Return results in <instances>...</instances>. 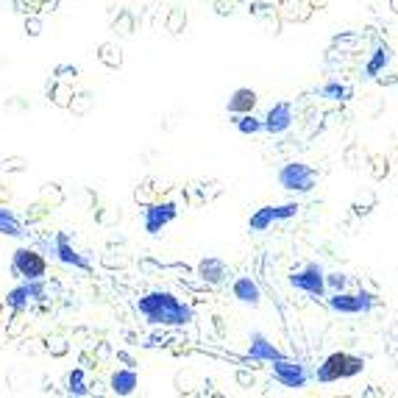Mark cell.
Here are the masks:
<instances>
[{"mask_svg":"<svg viewBox=\"0 0 398 398\" xmlns=\"http://www.w3.org/2000/svg\"><path fill=\"white\" fill-rule=\"evenodd\" d=\"M137 312L145 315L148 323H162V326H184L192 321V309L187 304H181L173 292H162V290L139 298Z\"/></svg>","mask_w":398,"mask_h":398,"instance_id":"1","label":"cell"},{"mask_svg":"<svg viewBox=\"0 0 398 398\" xmlns=\"http://www.w3.org/2000/svg\"><path fill=\"white\" fill-rule=\"evenodd\" d=\"M365 362L359 356H351L345 351H335L332 356H326V362L318 368V379L321 382H340V379H351L356 373H362Z\"/></svg>","mask_w":398,"mask_h":398,"instance_id":"2","label":"cell"},{"mask_svg":"<svg viewBox=\"0 0 398 398\" xmlns=\"http://www.w3.org/2000/svg\"><path fill=\"white\" fill-rule=\"evenodd\" d=\"M315 181H318V173L304 162H290L279 170V184L292 192H309L315 187Z\"/></svg>","mask_w":398,"mask_h":398,"instance_id":"3","label":"cell"},{"mask_svg":"<svg viewBox=\"0 0 398 398\" xmlns=\"http://www.w3.org/2000/svg\"><path fill=\"white\" fill-rule=\"evenodd\" d=\"M11 268H14V273L23 276L25 282H34V279H42V276H45L48 262H45L37 251H31V248H20V251H14V262H11Z\"/></svg>","mask_w":398,"mask_h":398,"instance_id":"4","label":"cell"},{"mask_svg":"<svg viewBox=\"0 0 398 398\" xmlns=\"http://www.w3.org/2000/svg\"><path fill=\"white\" fill-rule=\"evenodd\" d=\"M298 204H282V206H262V209H256L254 215H251V220H248V226L254 228V231H265V228H270L273 223H279V220H290V218H295L298 215Z\"/></svg>","mask_w":398,"mask_h":398,"instance_id":"5","label":"cell"},{"mask_svg":"<svg viewBox=\"0 0 398 398\" xmlns=\"http://www.w3.org/2000/svg\"><path fill=\"white\" fill-rule=\"evenodd\" d=\"M290 285L304 290V292H309V295H323L326 292V273H323V268L318 262H309L301 273H292L290 276Z\"/></svg>","mask_w":398,"mask_h":398,"instance_id":"6","label":"cell"},{"mask_svg":"<svg viewBox=\"0 0 398 398\" xmlns=\"http://www.w3.org/2000/svg\"><path fill=\"white\" fill-rule=\"evenodd\" d=\"M273 373H276V379H279L285 387H292V390H301V387L309 382V376H306L304 365H298V362L287 359V356L273 359Z\"/></svg>","mask_w":398,"mask_h":398,"instance_id":"7","label":"cell"},{"mask_svg":"<svg viewBox=\"0 0 398 398\" xmlns=\"http://www.w3.org/2000/svg\"><path fill=\"white\" fill-rule=\"evenodd\" d=\"M373 295H368V292H356V295H348V292H335L332 298H329V306L335 309V312H342V315H356V312H368L371 309V301Z\"/></svg>","mask_w":398,"mask_h":398,"instance_id":"8","label":"cell"},{"mask_svg":"<svg viewBox=\"0 0 398 398\" xmlns=\"http://www.w3.org/2000/svg\"><path fill=\"white\" fill-rule=\"evenodd\" d=\"M290 125H292V106H290L287 101L276 104V106L268 112V117L262 120V128L270 131V134H285Z\"/></svg>","mask_w":398,"mask_h":398,"instance_id":"9","label":"cell"},{"mask_svg":"<svg viewBox=\"0 0 398 398\" xmlns=\"http://www.w3.org/2000/svg\"><path fill=\"white\" fill-rule=\"evenodd\" d=\"M248 356L256 359V362H273V359L285 356V354L268 340L262 332H254V335H251V345H248Z\"/></svg>","mask_w":398,"mask_h":398,"instance_id":"10","label":"cell"},{"mask_svg":"<svg viewBox=\"0 0 398 398\" xmlns=\"http://www.w3.org/2000/svg\"><path fill=\"white\" fill-rule=\"evenodd\" d=\"M173 218H175V206H173V204L148 206V209H145V228H148V234H159L162 228L170 223Z\"/></svg>","mask_w":398,"mask_h":398,"instance_id":"11","label":"cell"},{"mask_svg":"<svg viewBox=\"0 0 398 398\" xmlns=\"http://www.w3.org/2000/svg\"><path fill=\"white\" fill-rule=\"evenodd\" d=\"M42 292H45L42 279H34V282H25V285H20L17 290H11L6 295V304H11L14 309H23L28 304V298H42Z\"/></svg>","mask_w":398,"mask_h":398,"instance_id":"12","label":"cell"},{"mask_svg":"<svg viewBox=\"0 0 398 398\" xmlns=\"http://www.w3.org/2000/svg\"><path fill=\"white\" fill-rule=\"evenodd\" d=\"M234 298L242 301V304L256 306V304L262 301V290H259V285H256L251 276H242V279L234 282Z\"/></svg>","mask_w":398,"mask_h":398,"instance_id":"13","label":"cell"},{"mask_svg":"<svg viewBox=\"0 0 398 398\" xmlns=\"http://www.w3.org/2000/svg\"><path fill=\"white\" fill-rule=\"evenodd\" d=\"M256 106V92L254 89H237L228 101V112L234 114H245V112H254Z\"/></svg>","mask_w":398,"mask_h":398,"instance_id":"14","label":"cell"},{"mask_svg":"<svg viewBox=\"0 0 398 398\" xmlns=\"http://www.w3.org/2000/svg\"><path fill=\"white\" fill-rule=\"evenodd\" d=\"M137 373L134 371H117L112 376V390L117 396H131L137 390Z\"/></svg>","mask_w":398,"mask_h":398,"instance_id":"15","label":"cell"},{"mask_svg":"<svg viewBox=\"0 0 398 398\" xmlns=\"http://www.w3.org/2000/svg\"><path fill=\"white\" fill-rule=\"evenodd\" d=\"M201 273H204V279L206 282H212V285H218V282H223V276H226V265L220 262V259H204L201 262Z\"/></svg>","mask_w":398,"mask_h":398,"instance_id":"16","label":"cell"},{"mask_svg":"<svg viewBox=\"0 0 398 398\" xmlns=\"http://www.w3.org/2000/svg\"><path fill=\"white\" fill-rule=\"evenodd\" d=\"M387 61H390V48L379 45V48L373 51V58H371V61H368V67H365V75H368V78H373V75H376V73H379Z\"/></svg>","mask_w":398,"mask_h":398,"instance_id":"17","label":"cell"},{"mask_svg":"<svg viewBox=\"0 0 398 398\" xmlns=\"http://www.w3.org/2000/svg\"><path fill=\"white\" fill-rule=\"evenodd\" d=\"M56 245H58V259H61V262H67V265H78V268H84V265H87V262H84V259H81V256L70 248V242H67V237H64V234L56 237Z\"/></svg>","mask_w":398,"mask_h":398,"instance_id":"18","label":"cell"},{"mask_svg":"<svg viewBox=\"0 0 398 398\" xmlns=\"http://www.w3.org/2000/svg\"><path fill=\"white\" fill-rule=\"evenodd\" d=\"M0 231H3V234H11V237L23 234V231H20V223H17V218H14L8 209H0Z\"/></svg>","mask_w":398,"mask_h":398,"instance_id":"19","label":"cell"},{"mask_svg":"<svg viewBox=\"0 0 398 398\" xmlns=\"http://www.w3.org/2000/svg\"><path fill=\"white\" fill-rule=\"evenodd\" d=\"M237 128H240L242 134H256V131H262V120H256L251 112H245L237 120Z\"/></svg>","mask_w":398,"mask_h":398,"instance_id":"20","label":"cell"},{"mask_svg":"<svg viewBox=\"0 0 398 398\" xmlns=\"http://www.w3.org/2000/svg\"><path fill=\"white\" fill-rule=\"evenodd\" d=\"M323 98H332V101H345L348 98V87H342L340 81H329V84H323Z\"/></svg>","mask_w":398,"mask_h":398,"instance_id":"21","label":"cell"},{"mask_svg":"<svg viewBox=\"0 0 398 398\" xmlns=\"http://www.w3.org/2000/svg\"><path fill=\"white\" fill-rule=\"evenodd\" d=\"M70 390L87 393V387H84V371H73V373H70Z\"/></svg>","mask_w":398,"mask_h":398,"instance_id":"22","label":"cell"},{"mask_svg":"<svg viewBox=\"0 0 398 398\" xmlns=\"http://www.w3.org/2000/svg\"><path fill=\"white\" fill-rule=\"evenodd\" d=\"M326 285H332L340 292L342 287H345V276H342V273H332V276H326Z\"/></svg>","mask_w":398,"mask_h":398,"instance_id":"23","label":"cell"}]
</instances>
